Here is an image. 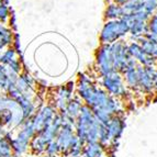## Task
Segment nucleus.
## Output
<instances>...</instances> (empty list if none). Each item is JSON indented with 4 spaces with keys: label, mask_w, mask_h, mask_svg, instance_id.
I'll list each match as a JSON object with an SVG mask.
<instances>
[{
    "label": "nucleus",
    "mask_w": 157,
    "mask_h": 157,
    "mask_svg": "<svg viewBox=\"0 0 157 157\" xmlns=\"http://www.w3.org/2000/svg\"><path fill=\"white\" fill-rule=\"evenodd\" d=\"M102 155V148L101 145L97 143H92L86 152V157H101Z\"/></svg>",
    "instance_id": "obj_1"
}]
</instances>
